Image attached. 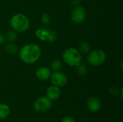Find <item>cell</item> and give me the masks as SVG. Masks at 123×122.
<instances>
[{
    "label": "cell",
    "mask_w": 123,
    "mask_h": 122,
    "mask_svg": "<svg viewBox=\"0 0 123 122\" xmlns=\"http://www.w3.org/2000/svg\"><path fill=\"white\" fill-rule=\"evenodd\" d=\"M61 122H76V121L71 116H65L62 119Z\"/></svg>",
    "instance_id": "d6986e66"
},
{
    "label": "cell",
    "mask_w": 123,
    "mask_h": 122,
    "mask_svg": "<svg viewBox=\"0 0 123 122\" xmlns=\"http://www.w3.org/2000/svg\"><path fill=\"white\" fill-rule=\"evenodd\" d=\"M86 18V11L80 6H76L71 13V20L75 24H80Z\"/></svg>",
    "instance_id": "ba28073f"
},
{
    "label": "cell",
    "mask_w": 123,
    "mask_h": 122,
    "mask_svg": "<svg viewBox=\"0 0 123 122\" xmlns=\"http://www.w3.org/2000/svg\"><path fill=\"white\" fill-rule=\"evenodd\" d=\"M17 32L12 29V30H9L6 35V37H5V39L9 42H14L15 41V40L17 39Z\"/></svg>",
    "instance_id": "2e32d148"
},
{
    "label": "cell",
    "mask_w": 123,
    "mask_h": 122,
    "mask_svg": "<svg viewBox=\"0 0 123 122\" xmlns=\"http://www.w3.org/2000/svg\"><path fill=\"white\" fill-rule=\"evenodd\" d=\"M50 68L53 71H59L62 68V64L60 60H54L50 63Z\"/></svg>",
    "instance_id": "e0dca14e"
},
{
    "label": "cell",
    "mask_w": 123,
    "mask_h": 122,
    "mask_svg": "<svg viewBox=\"0 0 123 122\" xmlns=\"http://www.w3.org/2000/svg\"><path fill=\"white\" fill-rule=\"evenodd\" d=\"M89 45L86 42H81L79 45V51L80 53L86 54L89 52Z\"/></svg>",
    "instance_id": "9a60e30c"
},
{
    "label": "cell",
    "mask_w": 123,
    "mask_h": 122,
    "mask_svg": "<svg viewBox=\"0 0 123 122\" xmlns=\"http://www.w3.org/2000/svg\"><path fill=\"white\" fill-rule=\"evenodd\" d=\"M64 62L69 66L76 67L81 63V54L79 51L74 47L68 48L63 55Z\"/></svg>",
    "instance_id": "3957f363"
},
{
    "label": "cell",
    "mask_w": 123,
    "mask_h": 122,
    "mask_svg": "<svg viewBox=\"0 0 123 122\" xmlns=\"http://www.w3.org/2000/svg\"><path fill=\"white\" fill-rule=\"evenodd\" d=\"M87 109L92 113L97 112L101 109V102L97 97H91L87 101Z\"/></svg>",
    "instance_id": "30bf717a"
},
{
    "label": "cell",
    "mask_w": 123,
    "mask_h": 122,
    "mask_svg": "<svg viewBox=\"0 0 123 122\" xmlns=\"http://www.w3.org/2000/svg\"><path fill=\"white\" fill-rule=\"evenodd\" d=\"M42 22L45 24V25H48L50 23V21H51V18H50V16L47 14V13H45L43 14L42 16Z\"/></svg>",
    "instance_id": "ac0fdd59"
},
{
    "label": "cell",
    "mask_w": 123,
    "mask_h": 122,
    "mask_svg": "<svg viewBox=\"0 0 123 122\" xmlns=\"http://www.w3.org/2000/svg\"><path fill=\"white\" fill-rule=\"evenodd\" d=\"M76 73L79 75V76H84L85 75H86V73H88V69L86 68V65L80 63L79 65H78L77 66H76Z\"/></svg>",
    "instance_id": "5bb4252c"
},
{
    "label": "cell",
    "mask_w": 123,
    "mask_h": 122,
    "mask_svg": "<svg viewBox=\"0 0 123 122\" xmlns=\"http://www.w3.org/2000/svg\"><path fill=\"white\" fill-rule=\"evenodd\" d=\"M5 40H6L5 36L3 34L0 33V45H1L2 44H4V42H5Z\"/></svg>",
    "instance_id": "ffe728a7"
},
{
    "label": "cell",
    "mask_w": 123,
    "mask_h": 122,
    "mask_svg": "<svg viewBox=\"0 0 123 122\" xmlns=\"http://www.w3.org/2000/svg\"><path fill=\"white\" fill-rule=\"evenodd\" d=\"M106 58L107 56L104 51L100 50H96L89 54L87 60L92 65L99 66L102 65L105 62Z\"/></svg>",
    "instance_id": "5b68a950"
},
{
    "label": "cell",
    "mask_w": 123,
    "mask_h": 122,
    "mask_svg": "<svg viewBox=\"0 0 123 122\" xmlns=\"http://www.w3.org/2000/svg\"><path fill=\"white\" fill-rule=\"evenodd\" d=\"M50 81L53 85L56 86L59 88L63 87L68 83V78L65 73L59 71H54L51 73L50 76Z\"/></svg>",
    "instance_id": "52a82bcc"
},
{
    "label": "cell",
    "mask_w": 123,
    "mask_h": 122,
    "mask_svg": "<svg viewBox=\"0 0 123 122\" xmlns=\"http://www.w3.org/2000/svg\"><path fill=\"white\" fill-rule=\"evenodd\" d=\"M10 114V108L6 104H0V120L6 119Z\"/></svg>",
    "instance_id": "7c38bea8"
},
{
    "label": "cell",
    "mask_w": 123,
    "mask_h": 122,
    "mask_svg": "<svg viewBox=\"0 0 123 122\" xmlns=\"http://www.w3.org/2000/svg\"><path fill=\"white\" fill-rule=\"evenodd\" d=\"M53 105V101L47 96H41L38 98L33 104V108L36 112L44 113L48 111Z\"/></svg>",
    "instance_id": "277c9868"
},
{
    "label": "cell",
    "mask_w": 123,
    "mask_h": 122,
    "mask_svg": "<svg viewBox=\"0 0 123 122\" xmlns=\"http://www.w3.org/2000/svg\"><path fill=\"white\" fill-rule=\"evenodd\" d=\"M5 49H6V51L8 53L12 54V55L17 53V52H18V50H19L18 46H17L15 43H14V42H9V43L6 45Z\"/></svg>",
    "instance_id": "4fadbf2b"
},
{
    "label": "cell",
    "mask_w": 123,
    "mask_h": 122,
    "mask_svg": "<svg viewBox=\"0 0 123 122\" xmlns=\"http://www.w3.org/2000/svg\"><path fill=\"white\" fill-rule=\"evenodd\" d=\"M10 24L13 30L17 32H23L28 29L30 22L27 16L22 14H17L12 17Z\"/></svg>",
    "instance_id": "7a4b0ae2"
},
{
    "label": "cell",
    "mask_w": 123,
    "mask_h": 122,
    "mask_svg": "<svg viewBox=\"0 0 123 122\" xmlns=\"http://www.w3.org/2000/svg\"><path fill=\"white\" fill-rule=\"evenodd\" d=\"M61 94V91L60 88L54 85L48 87L46 91V96L48 99H50L51 101H55L59 99Z\"/></svg>",
    "instance_id": "9c48e42d"
},
{
    "label": "cell",
    "mask_w": 123,
    "mask_h": 122,
    "mask_svg": "<svg viewBox=\"0 0 123 122\" xmlns=\"http://www.w3.org/2000/svg\"><path fill=\"white\" fill-rule=\"evenodd\" d=\"M41 49L36 44H27L19 51L20 59L27 64H33L40 58Z\"/></svg>",
    "instance_id": "6da1fadb"
},
{
    "label": "cell",
    "mask_w": 123,
    "mask_h": 122,
    "mask_svg": "<svg viewBox=\"0 0 123 122\" xmlns=\"http://www.w3.org/2000/svg\"><path fill=\"white\" fill-rule=\"evenodd\" d=\"M50 75H51L50 70L47 67H41L38 68L35 73L37 78L42 81H47L48 78H50Z\"/></svg>",
    "instance_id": "8fae6325"
},
{
    "label": "cell",
    "mask_w": 123,
    "mask_h": 122,
    "mask_svg": "<svg viewBox=\"0 0 123 122\" xmlns=\"http://www.w3.org/2000/svg\"><path fill=\"white\" fill-rule=\"evenodd\" d=\"M71 3L75 6H79L80 3V0H71Z\"/></svg>",
    "instance_id": "44dd1931"
},
{
    "label": "cell",
    "mask_w": 123,
    "mask_h": 122,
    "mask_svg": "<svg viewBox=\"0 0 123 122\" xmlns=\"http://www.w3.org/2000/svg\"><path fill=\"white\" fill-rule=\"evenodd\" d=\"M37 37L44 42H53L57 39L58 35L54 30L48 29H38L35 32Z\"/></svg>",
    "instance_id": "8992f818"
}]
</instances>
